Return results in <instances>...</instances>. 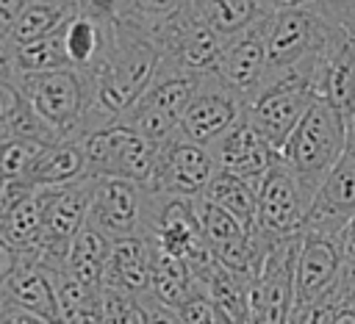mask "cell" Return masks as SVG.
<instances>
[{"mask_svg": "<svg viewBox=\"0 0 355 324\" xmlns=\"http://www.w3.org/2000/svg\"><path fill=\"white\" fill-rule=\"evenodd\" d=\"M189 3L191 0H122L116 22H125L139 33L150 36L153 42H158L164 28L175 22L189 8Z\"/></svg>", "mask_w": 355, "mask_h": 324, "instance_id": "cell-26", "label": "cell"}, {"mask_svg": "<svg viewBox=\"0 0 355 324\" xmlns=\"http://www.w3.org/2000/svg\"><path fill=\"white\" fill-rule=\"evenodd\" d=\"M92 210L89 222L111 241L144 235L147 188L119 177H92Z\"/></svg>", "mask_w": 355, "mask_h": 324, "instance_id": "cell-10", "label": "cell"}, {"mask_svg": "<svg viewBox=\"0 0 355 324\" xmlns=\"http://www.w3.org/2000/svg\"><path fill=\"white\" fill-rule=\"evenodd\" d=\"M114 22L116 19H100V17L78 11L64 25V50L69 58V69L83 72V75L97 69V64L103 61V55L111 44Z\"/></svg>", "mask_w": 355, "mask_h": 324, "instance_id": "cell-18", "label": "cell"}, {"mask_svg": "<svg viewBox=\"0 0 355 324\" xmlns=\"http://www.w3.org/2000/svg\"><path fill=\"white\" fill-rule=\"evenodd\" d=\"M19 260H22V255H19V252L0 235V291H3V285L11 280V274L17 271Z\"/></svg>", "mask_w": 355, "mask_h": 324, "instance_id": "cell-34", "label": "cell"}, {"mask_svg": "<svg viewBox=\"0 0 355 324\" xmlns=\"http://www.w3.org/2000/svg\"><path fill=\"white\" fill-rule=\"evenodd\" d=\"M83 177H89L83 138H61L55 144L42 147V152L33 158V163L25 174V186L39 191V188L69 186Z\"/></svg>", "mask_w": 355, "mask_h": 324, "instance_id": "cell-16", "label": "cell"}, {"mask_svg": "<svg viewBox=\"0 0 355 324\" xmlns=\"http://www.w3.org/2000/svg\"><path fill=\"white\" fill-rule=\"evenodd\" d=\"M272 11H288V8H300V6H308L313 0H263Z\"/></svg>", "mask_w": 355, "mask_h": 324, "instance_id": "cell-38", "label": "cell"}, {"mask_svg": "<svg viewBox=\"0 0 355 324\" xmlns=\"http://www.w3.org/2000/svg\"><path fill=\"white\" fill-rule=\"evenodd\" d=\"M308 210H311V197L302 191L297 174L277 155L258 186V210H255L252 238L272 249L275 244L302 233Z\"/></svg>", "mask_w": 355, "mask_h": 324, "instance_id": "cell-4", "label": "cell"}, {"mask_svg": "<svg viewBox=\"0 0 355 324\" xmlns=\"http://www.w3.org/2000/svg\"><path fill=\"white\" fill-rule=\"evenodd\" d=\"M3 302L14 305L19 310H28V313L44 318L47 324H61L53 274L42 263H36L33 258L19 260L17 271L3 285Z\"/></svg>", "mask_w": 355, "mask_h": 324, "instance_id": "cell-15", "label": "cell"}, {"mask_svg": "<svg viewBox=\"0 0 355 324\" xmlns=\"http://www.w3.org/2000/svg\"><path fill=\"white\" fill-rule=\"evenodd\" d=\"M252 280L255 277H250V274H239V271H230V269L214 263V269L202 280H197V285L208 294V299L214 302V307L219 310L225 324H250Z\"/></svg>", "mask_w": 355, "mask_h": 324, "instance_id": "cell-19", "label": "cell"}, {"mask_svg": "<svg viewBox=\"0 0 355 324\" xmlns=\"http://www.w3.org/2000/svg\"><path fill=\"white\" fill-rule=\"evenodd\" d=\"M216 161L208 147H200L183 136L166 141L158 150L155 172L147 186L153 194H166V197H183V199H197L208 188L211 177L216 174Z\"/></svg>", "mask_w": 355, "mask_h": 324, "instance_id": "cell-8", "label": "cell"}, {"mask_svg": "<svg viewBox=\"0 0 355 324\" xmlns=\"http://www.w3.org/2000/svg\"><path fill=\"white\" fill-rule=\"evenodd\" d=\"M211 155L222 172L236 174L258 191L261 180L266 177L269 166L280 152L266 141V136L252 125V119L244 111V116L211 147Z\"/></svg>", "mask_w": 355, "mask_h": 324, "instance_id": "cell-13", "label": "cell"}, {"mask_svg": "<svg viewBox=\"0 0 355 324\" xmlns=\"http://www.w3.org/2000/svg\"><path fill=\"white\" fill-rule=\"evenodd\" d=\"M313 100H316V86L308 78L263 80L261 89L247 100V116L280 152L288 136L294 133V127L308 114Z\"/></svg>", "mask_w": 355, "mask_h": 324, "instance_id": "cell-6", "label": "cell"}, {"mask_svg": "<svg viewBox=\"0 0 355 324\" xmlns=\"http://www.w3.org/2000/svg\"><path fill=\"white\" fill-rule=\"evenodd\" d=\"M175 313L180 316L183 324H225V318L219 316V310L214 307V302L208 299V294L200 285H194L189 299Z\"/></svg>", "mask_w": 355, "mask_h": 324, "instance_id": "cell-30", "label": "cell"}, {"mask_svg": "<svg viewBox=\"0 0 355 324\" xmlns=\"http://www.w3.org/2000/svg\"><path fill=\"white\" fill-rule=\"evenodd\" d=\"M347 252H355V216L347 224Z\"/></svg>", "mask_w": 355, "mask_h": 324, "instance_id": "cell-39", "label": "cell"}, {"mask_svg": "<svg viewBox=\"0 0 355 324\" xmlns=\"http://www.w3.org/2000/svg\"><path fill=\"white\" fill-rule=\"evenodd\" d=\"M189 6L222 39H233L275 14L263 0H191Z\"/></svg>", "mask_w": 355, "mask_h": 324, "instance_id": "cell-21", "label": "cell"}, {"mask_svg": "<svg viewBox=\"0 0 355 324\" xmlns=\"http://www.w3.org/2000/svg\"><path fill=\"white\" fill-rule=\"evenodd\" d=\"M25 102L58 138H83L86 116L92 111V89L86 75L75 69L39 72L14 78Z\"/></svg>", "mask_w": 355, "mask_h": 324, "instance_id": "cell-2", "label": "cell"}, {"mask_svg": "<svg viewBox=\"0 0 355 324\" xmlns=\"http://www.w3.org/2000/svg\"><path fill=\"white\" fill-rule=\"evenodd\" d=\"M0 235L22 258H33L36 260V255L42 252V241H44L39 191L22 194L6 213H0Z\"/></svg>", "mask_w": 355, "mask_h": 324, "instance_id": "cell-22", "label": "cell"}, {"mask_svg": "<svg viewBox=\"0 0 355 324\" xmlns=\"http://www.w3.org/2000/svg\"><path fill=\"white\" fill-rule=\"evenodd\" d=\"M83 150H86L89 177H119L147 188L161 147L147 141L128 125L114 122L108 127L83 136Z\"/></svg>", "mask_w": 355, "mask_h": 324, "instance_id": "cell-3", "label": "cell"}, {"mask_svg": "<svg viewBox=\"0 0 355 324\" xmlns=\"http://www.w3.org/2000/svg\"><path fill=\"white\" fill-rule=\"evenodd\" d=\"M58 3H61V0H58Z\"/></svg>", "mask_w": 355, "mask_h": 324, "instance_id": "cell-42", "label": "cell"}, {"mask_svg": "<svg viewBox=\"0 0 355 324\" xmlns=\"http://www.w3.org/2000/svg\"><path fill=\"white\" fill-rule=\"evenodd\" d=\"M22 105V94L17 89V83H0V141L6 138V130H8V122L11 116L17 114V108Z\"/></svg>", "mask_w": 355, "mask_h": 324, "instance_id": "cell-31", "label": "cell"}, {"mask_svg": "<svg viewBox=\"0 0 355 324\" xmlns=\"http://www.w3.org/2000/svg\"><path fill=\"white\" fill-rule=\"evenodd\" d=\"M355 216V144H347L338 163L327 172L313 194L305 224L313 227H347Z\"/></svg>", "mask_w": 355, "mask_h": 324, "instance_id": "cell-14", "label": "cell"}, {"mask_svg": "<svg viewBox=\"0 0 355 324\" xmlns=\"http://www.w3.org/2000/svg\"><path fill=\"white\" fill-rule=\"evenodd\" d=\"M105 324H147V305L141 296H130L114 288H100Z\"/></svg>", "mask_w": 355, "mask_h": 324, "instance_id": "cell-29", "label": "cell"}, {"mask_svg": "<svg viewBox=\"0 0 355 324\" xmlns=\"http://www.w3.org/2000/svg\"><path fill=\"white\" fill-rule=\"evenodd\" d=\"M202 197L211 205H216L225 213H230L244 230L252 233V227H255V210H258V191L250 183L239 180L230 172L216 169V174L211 177L208 188L202 191Z\"/></svg>", "mask_w": 355, "mask_h": 324, "instance_id": "cell-25", "label": "cell"}, {"mask_svg": "<svg viewBox=\"0 0 355 324\" xmlns=\"http://www.w3.org/2000/svg\"><path fill=\"white\" fill-rule=\"evenodd\" d=\"M347 144H355V116L349 122V138H347Z\"/></svg>", "mask_w": 355, "mask_h": 324, "instance_id": "cell-40", "label": "cell"}, {"mask_svg": "<svg viewBox=\"0 0 355 324\" xmlns=\"http://www.w3.org/2000/svg\"><path fill=\"white\" fill-rule=\"evenodd\" d=\"M44 144L28 141V138H3L0 141V183H22L33 163V158L42 152Z\"/></svg>", "mask_w": 355, "mask_h": 324, "instance_id": "cell-28", "label": "cell"}, {"mask_svg": "<svg viewBox=\"0 0 355 324\" xmlns=\"http://www.w3.org/2000/svg\"><path fill=\"white\" fill-rule=\"evenodd\" d=\"M269 22L272 17L261 19L258 25L247 28L244 33L227 39L219 64L214 69V75L233 89L244 102L261 89L263 78H266V64H269V53H266V39H269Z\"/></svg>", "mask_w": 355, "mask_h": 324, "instance_id": "cell-11", "label": "cell"}, {"mask_svg": "<svg viewBox=\"0 0 355 324\" xmlns=\"http://www.w3.org/2000/svg\"><path fill=\"white\" fill-rule=\"evenodd\" d=\"M336 294L341 305H355V252H347L344 258V266L336 280Z\"/></svg>", "mask_w": 355, "mask_h": 324, "instance_id": "cell-32", "label": "cell"}, {"mask_svg": "<svg viewBox=\"0 0 355 324\" xmlns=\"http://www.w3.org/2000/svg\"><path fill=\"white\" fill-rule=\"evenodd\" d=\"M78 14V0H31L25 11L19 14L14 30H11V44H31L39 42L58 28H64L72 17Z\"/></svg>", "mask_w": 355, "mask_h": 324, "instance_id": "cell-24", "label": "cell"}, {"mask_svg": "<svg viewBox=\"0 0 355 324\" xmlns=\"http://www.w3.org/2000/svg\"><path fill=\"white\" fill-rule=\"evenodd\" d=\"M31 0H0V39H11V30Z\"/></svg>", "mask_w": 355, "mask_h": 324, "instance_id": "cell-33", "label": "cell"}, {"mask_svg": "<svg viewBox=\"0 0 355 324\" xmlns=\"http://www.w3.org/2000/svg\"><path fill=\"white\" fill-rule=\"evenodd\" d=\"M316 97L327 100L347 125L355 116V11H349L316 72Z\"/></svg>", "mask_w": 355, "mask_h": 324, "instance_id": "cell-12", "label": "cell"}, {"mask_svg": "<svg viewBox=\"0 0 355 324\" xmlns=\"http://www.w3.org/2000/svg\"><path fill=\"white\" fill-rule=\"evenodd\" d=\"M0 321H3V324H47L44 318H39V316H33V313H28V310H19V307H14V305H3Z\"/></svg>", "mask_w": 355, "mask_h": 324, "instance_id": "cell-37", "label": "cell"}, {"mask_svg": "<svg viewBox=\"0 0 355 324\" xmlns=\"http://www.w3.org/2000/svg\"><path fill=\"white\" fill-rule=\"evenodd\" d=\"M347 258V227H302L300 258H297V299L294 305L311 302L333 288Z\"/></svg>", "mask_w": 355, "mask_h": 324, "instance_id": "cell-9", "label": "cell"}, {"mask_svg": "<svg viewBox=\"0 0 355 324\" xmlns=\"http://www.w3.org/2000/svg\"><path fill=\"white\" fill-rule=\"evenodd\" d=\"M349 125L347 119L322 97H316L302 116V122L294 127L288 141L280 150L283 163L297 174L302 191L311 197L319 191L327 172L338 163V158L347 150Z\"/></svg>", "mask_w": 355, "mask_h": 324, "instance_id": "cell-1", "label": "cell"}, {"mask_svg": "<svg viewBox=\"0 0 355 324\" xmlns=\"http://www.w3.org/2000/svg\"><path fill=\"white\" fill-rule=\"evenodd\" d=\"M147 241H150V238H147ZM150 246H153V263H150V296H153L158 305L178 310V307L189 299V294L194 291L197 282H194L189 266H186L180 258H175V255L158 249L153 241H150Z\"/></svg>", "mask_w": 355, "mask_h": 324, "instance_id": "cell-23", "label": "cell"}, {"mask_svg": "<svg viewBox=\"0 0 355 324\" xmlns=\"http://www.w3.org/2000/svg\"><path fill=\"white\" fill-rule=\"evenodd\" d=\"M14 64H17V78L69 69V58L64 50V28H58L55 33L39 39V42L14 47Z\"/></svg>", "mask_w": 355, "mask_h": 324, "instance_id": "cell-27", "label": "cell"}, {"mask_svg": "<svg viewBox=\"0 0 355 324\" xmlns=\"http://www.w3.org/2000/svg\"><path fill=\"white\" fill-rule=\"evenodd\" d=\"M14 78H17L14 44H11V39H0V83H11Z\"/></svg>", "mask_w": 355, "mask_h": 324, "instance_id": "cell-36", "label": "cell"}, {"mask_svg": "<svg viewBox=\"0 0 355 324\" xmlns=\"http://www.w3.org/2000/svg\"><path fill=\"white\" fill-rule=\"evenodd\" d=\"M141 299H144V305H147V324H183L180 316H178L172 307L158 305L150 294H144Z\"/></svg>", "mask_w": 355, "mask_h": 324, "instance_id": "cell-35", "label": "cell"}, {"mask_svg": "<svg viewBox=\"0 0 355 324\" xmlns=\"http://www.w3.org/2000/svg\"><path fill=\"white\" fill-rule=\"evenodd\" d=\"M150 263H153V246L144 235L114 241L103 288H114L130 296L150 294Z\"/></svg>", "mask_w": 355, "mask_h": 324, "instance_id": "cell-17", "label": "cell"}, {"mask_svg": "<svg viewBox=\"0 0 355 324\" xmlns=\"http://www.w3.org/2000/svg\"><path fill=\"white\" fill-rule=\"evenodd\" d=\"M111 246H114V241L103 230H97L92 222H86V227L69 241L64 271L89 288H103Z\"/></svg>", "mask_w": 355, "mask_h": 324, "instance_id": "cell-20", "label": "cell"}, {"mask_svg": "<svg viewBox=\"0 0 355 324\" xmlns=\"http://www.w3.org/2000/svg\"><path fill=\"white\" fill-rule=\"evenodd\" d=\"M302 233L275 244L255 280L250 294V324H288L294 299H297V258H300Z\"/></svg>", "mask_w": 355, "mask_h": 324, "instance_id": "cell-5", "label": "cell"}, {"mask_svg": "<svg viewBox=\"0 0 355 324\" xmlns=\"http://www.w3.org/2000/svg\"><path fill=\"white\" fill-rule=\"evenodd\" d=\"M0 324H3V321H0Z\"/></svg>", "mask_w": 355, "mask_h": 324, "instance_id": "cell-41", "label": "cell"}, {"mask_svg": "<svg viewBox=\"0 0 355 324\" xmlns=\"http://www.w3.org/2000/svg\"><path fill=\"white\" fill-rule=\"evenodd\" d=\"M247 111V102L227 89L214 72L202 75L183 116H180V136L200 144L214 147Z\"/></svg>", "mask_w": 355, "mask_h": 324, "instance_id": "cell-7", "label": "cell"}]
</instances>
